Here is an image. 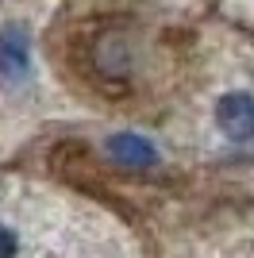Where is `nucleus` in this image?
<instances>
[{
	"mask_svg": "<svg viewBox=\"0 0 254 258\" xmlns=\"http://www.w3.org/2000/svg\"><path fill=\"white\" fill-rule=\"evenodd\" d=\"M31 70V35L20 23L0 27V74L4 81H23Z\"/></svg>",
	"mask_w": 254,
	"mask_h": 258,
	"instance_id": "1",
	"label": "nucleus"
},
{
	"mask_svg": "<svg viewBox=\"0 0 254 258\" xmlns=\"http://www.w3.org/2000/svg\"><path fill=\"white\" fill-rule=\"evenodd\" d=\"M216 123L227 139H254V97L250 93H227L216 104Z\"/></svg>",
	"mask_w": 254,
	"mask_h": 258,
	"instance_id": "2",
	"label": "nucleus"
},
{
	"mask_svg": "<svg viewBox=\"0 0 254 258\" xmlns=\"http://www.w3.org/2000/svg\"><path fill=\"white\" fill-rule=\"evenodd\" d=\"M108 154L123 170H154L158 166V147L147 135H135V131H116L108 139Z\"/></svg>",
	"mask_w": 254,
	"mask_h": 258,
	"instance_id": "3",
	"label": "nucleus"
},
{
	"mask_svg": "<svg viewBox=\"0 0 254 258\" xmlns=\"http://www.w3.org/2000/svg\"><path fill=\"white\" fill-rule=\"evenodd\" d=\"M16 250H20V239H16V231L0 224V258H16Z\"/></svg>",
	"mask_w": 254,
	"mask_h": 258,
	"instance_id": "4",
	"label": "nucleus"
}]
</instances>
